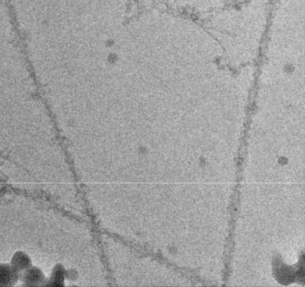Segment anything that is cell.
<instances>
[{"instance_id": "6da1fadb", "label": "cell", "mask_w": 305, "mask_h": 287, "mask_svg": "<svg viewBox=\"0 0 305 287\" xmlns=\"http://www.w3.org/2000/svg\"><path fill=\"white\" fill-rule=\"evenodd\" d=\"M46 278L44 272L33 265L20 274V281L27 287H42Z\"/></svg>"}, {"instance_id": "7a4b0ae2", "label": "cell", "mask_w": 305, "mask_h": 287, "mask_svg": "<svg viewBox=\"0 0 305 287\" xmlns=\"http://www.w3.org/2000/svg\"><path fill=\"white\" fill-rule=\"evenodd\" d=\"M20 281V273L9 264H0V287H14Z\"/></svg>"}, {"instance_id": "3957f363", "label": "cell", "mask_w": 305, "mask_h": 287, "mask_svg": "<svg viewBox=\"0 0 305 287\" xmlns=\"http://www.w3.org/2000/svg\"><path fill=\"white\" fill-rule=\"evenodd\" d=\"M67 273L63 264H56L53 267L50 277L46 278L42 287H63Z\"/></svg>"}, {"instance_id": "277c9868", "label": "cell", "mask_w": 305, "mask_h": 287, "mask_svg": "<svg viewBox=\"0 0 305 287\" xmlns=\"http://www.w3.org/2000/svg\"><path fill=\"white\" fill-rule=\"evenodd\" d=\"M10 264L21 274L22 271L32 265V260L26 253L17 251L12 256Z\"/></svg>"}]
</instances>
